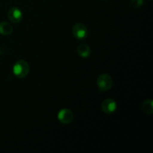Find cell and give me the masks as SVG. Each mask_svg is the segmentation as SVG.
<instances>
[{
  "label": "cell",
  "instance_id": "1",
  "mask_svg": "<svg viewBox=\"0 0 153 153\" xmlns=\"http://www.w3.org/2000/svg\"><path fill=\"white\" fill-rule=\"evenodd\" d=\"M29 64L24 60H19L15 62L13 67V73L15 76L19 79L25 78L29 73Z\"/></svg>",
  "mask_w": 153,
  "mask_h": 153
},
{
  "label": "cell",
  "instance_id": "2",
  "mask_svg": "<svg viewBox=\"0 0 153 153\" xmlns=\"http://www.w3.org/2000/svg\"><path fill=\"white\" fill-rule=\"evenodd\" d=\"M113 85V79L108 74H102L97 79V86L102 92L107 91L111 88Z\"/></svg>",
  "mask_w": 153,
  "mask_h": 153
},
{
  "label": "cell",
  "instance_id": "3",
  "mask_svg": "<svg viewBox=\"0 0 153 153\" xmlns=\"http://www.w3.org/2000/svg\"><path fill=\"white\" fill-rule=\"evenodd\" d=\"M73 34L78 40H83L88 37V30L84 24L77 23L73 26Z\"/></svg>",
  "mask_w": 153,
  "mask_h": 153
},
{
  "label": "cell",
  "instance_id": "4",
  "mask_svg": "<svg viewBox=\"0 0 153 153\" xmlns=\"http://www.w3.org/2000/svg\"><path fill=\"white\" fill-rule=\"evenodd\" d=\"M58 119L61 123L65 124V125L71 123L73 120V112L67 108L61 109L58 114Z\"/></svg>",
  "mask_w": 153,
  "mask_h": 153
},
{
  "label": "cell",
  "instance_id": "5",
  "mask_svg": "<svg viewBox=\"0 0 153 153\" xmlns=\"http://www.w3.org/2000/svg\"><path fill=\"white\" fill-rule=\"evenodd\" d=\"M117 105L113 99H106L102 103V110L107 114H111L117 110Z\"/></svg>",
  "mask_w": 153,
  "mask_h": 153
},
{
  "label": "cell",
  "instance_id": "6",
  "mask_svg": "<svg viewBox=\"0 0 153 153\" xmlns=\"http://www.w3.org/2000/svg\"><path fill=\"white\" fill-rule=\"evenodd\" d=\"M7 17L10 22L19 23L22 19V12L18 7H13L9 9L7 12Z\"/></svg>",
  "mask_w": 153,
  "mask_h": 153
},
{
  "label": "cell",
  "instance_id": "7",
  "mask_svg": "<svg viewBox=\"0 0 153 153\" xmlns=\"http://www.w3.org/2000/svg\"><path fill=\"white\" fill-rule=\"evenodd\" d=\"M77 52L80 57L83 58H87L91 55V50L89 46L87 44H80L77 47Z\"/></svg>",
  "mask_w": 153,
  "mask_h": 153
},
{
  "label": "cell",
  "instance_id": "8",
  "mask_svg": "<svg viewBox=\"0 0 153 153\" xmlns=\"http://www.w3.org/2000/svg\"><path fill=\"white\" fill-rule=\"evenodd\" d=\"M13 26L7 22H0V34L1 35H9L13 32Z\"/></svg>",
  "mask_w": 153,
  "mask_h": 153
},
{
  "label": "cell",
  "instance_id": "9",
  "mask_svg": "<svg viewBox=\"0 0 153 153\" xmlns=\"http://www.w3.org/2000/svg\"><path fill=\"white\" fill-rule=\"evenodd\" d=\"M142 110L147 114H152L153 113V102L152 100H147L142 104Z\"/></svg>",
  "mask_w": 153,
  "mask_h": 153
},
{
  "label": "cell",
  "instance_id": "10",
  "mask_svg": "<svg viewBox=\"0 0 153 153\" xmlns=\"http://www.w3.org/2000/svg\"><path fill=\"white\" fill-rule=\"evenodd\" d=\"M130 4L131 7L137 8V7H140L143 4V0H131L130 1Z\"/></svg>",
  "mask_w": 153,
  "mask_h": 153
},
{
  "label": "cell",
  "instance_id": "11",
  "mask_svg": "<svg viewBox=\"0 0 153 153\" xmlns=\"http://www.w3.org/2000/svg\"><path fill=\"white\" fill-rule=\"evenodd\" d=\"M3 53H4V48L0 46V55H2Z\"/></svg>",
  "mask_w": 153,
  "mask_h": 153
},
{
  "label": "cell",
  "instance_id": "12",
  "mask_svg": "<svg viewBox=\"0 0 153 153\" xmlns=\"http://www.w3.org/2000/svg\"><path fill=\"white\" fill-rule=\"evenodd\" d=\"M149 1H152V0H149Z\"/></svg>",
  "mask_w": 153,
  "mask_h": 153
}]
</instances>
